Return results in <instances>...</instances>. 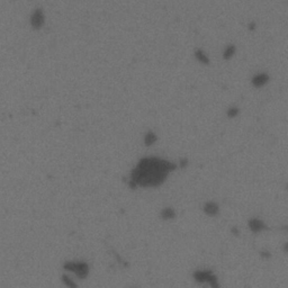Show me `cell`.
Masks as SVG:
<instances>
[{"label":"cell","mask_w":288,"mask_h":288,"mask_svg":"<svg viewBox=\"0 0 288 288\" xmlns=\"http://www.w3.org/2000/svg\"><path fill=\"white\" fill-rule=\"evenodd\" d=\"M32 23H33L34 26H40V25H41L42 17H41V15H40V13H36V14L34 15V17L32 19Z\"/></svg>","instance_id":"cell-1"}]
</instances>
